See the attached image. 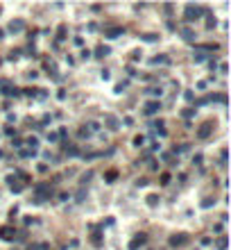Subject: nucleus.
Here are the masks:
<instances>
[{
  "mask_svg": "<svg viewBox=\"0 0 231 250\" xmlns=\"http://www.w3.org/2000/svg\"><path fill=\"white\" fill-rule=\"evenodd\" d=\"M197 16H199V9L192 7V5H188V7H186V21H195Z\"/></svg>",
  "mask_w": 231,
  "mask_h": 250,
  "instance_id": "obj_1",
  "label": "nucleus"
},
{
  "mask_svg": "<svg viewBox=\"0 0 231 250\" xmlns=\"http://www.w3.org/2000/svg\"><path fill=\"white\" fill-rule=\"evenodd\" d=\"M143 243H145V234H138V236L129 243V248H131V250H136V248H138V246H143Z\"/></svg>",
  "mask_w": 231,
  "mask_h": 250,
  "instance_id": "obj_2",
  "label": "nucleus"
},
{
  "mask_svg": "<svg viewBox=\"0 0 231 250\" xmlns=\"http://www.w3.org/2000/svg\"><path fill=\"white\" fill-rule=\"evenodd\" d=\"M170 243L172 246H181V243H186V234H175L170 239Z\"/></svg>",
  "mask_w": 231,
  "mask_h": 250,
  "instance_id": "obj_3",
  "label": "nucleus"
},
{
  "mask_svg": "<svg viewBox=\"0 0 231 250\" xmlns=\"http://www.w3.org/2000/svg\"><path fill=\"white\" fill-rule=\"evenodd\" d=\"M159 109H161L159 102H147V105H145V111H147V114H157Z\"/></svg>",
  "mask_w": 231,
  "mask_h": 250,
  "instance_id": "obj_4",
  "label": "nucleus"
},
{
  "mask_svg": "<svg viewBox=\"0 0 231 250\" xmlns=\"http://www.w3.org/2000/svg\"><path fill=\"white\" fill-rule=\"evenodd\" d=\"M208 134H211V125L206 123V125H202V130L197 132V137H199V139H206V137H208Z\"/></svg>",
  "mask_w": 231,
  "mask_h": 250,
  "instance_id": "obj_5",
  "label": "nucleus"
},
{
  "mask_svg": "<svg viewBox=\"0 0 231 250\" xmlns=\"http://www.w3.org/2000/svg\"><path fill=\"white\" fill-rule=\"evenodd\" d=\"M0 236L3 239H14V230L12 227H0Z\"/></svg>",
  "mask_w": 231,
  "mask_h": 250,
  "instance_id": "obj_6",
  "label": "nucleus"
},
{
  "mask_svg": "<svg viewBox=\"0 0 231 250\" xmlns=\"http://www.w3.org/2000/svg\"><path fill=\"white\" fill-rule=\"evenodd\" d=\"M23 27H25V23H23V21H14L12 25H9V30H12V32H21Z\"/></svg>",
  "mask_w": 231,
  "mask_h": 250,
  "instance_id": "obj_7",
  "label": "nucleus"
},
{
  "mask_svg": "<svg viewBox=\"0 0 231 250\" xmlns=\"http://www.w3.org/2000/svg\"><path fill=\"white\" fill-rule=\"evenodd\" d=\"M122 34V27H111V30H107V36H111V39H116V36Z\"/></svg>",
  "mask_w": 231,
  "mask_h": 250,
  "instance_id": "obj_8",
  "label": "nucleus"
},
{
  "mask_svg": "<svg viewBox=\"0 0 231 250\" xmlns=\"http://www.w3.org/2000/svg\"><path fill=\"white\" fill-rule=\"evenodd\" d=\"M95 52H98V57H107V55H109V48L100 46V48H98V50H95Z\"/></svg>",
  "mask_w": 231,
  "mask_h": 250,
  "instance_id": "obj_9",
  "label": "nucleus"
},
{
  "mask_svg": "<svg viewBox=\"0 0 231 250\" xmlns=\"http://www.w3.org/2000/svg\"><path fill=\"white\" fill-rule=\"evenodd\" d=\"M66 152H68L70 157H75V155H80V150H77L75 146H70V148H66Z\"/></svg>",
  "mask_w": 231,
  "mask_h": 250,
  "instance_id": "obj_10",
  "label": "nucleus"
},
{
  "mask_svg": "<svg viewBox=\"0 0 231 250\" xmlns=\"http://www.w3.org/2000/svg\"><path fill=\"white\" fill-rule=\"evenodd\" d=\"M184 39H188V41H192V39H195V36H192V32H190V30H184Z\"/></svg>",
  "mask_w": 231,
  "mask_h": 250,
  "instance_id": "obj_11",
  "label": "nucleus"
},
{
  "mask_svg": "<svg viewBox=\"0 0 231 250\" xmlns=\"http://www.w3.org/2000/svg\"><path fill=\"white\" fill-rule=\"evenodd\" d=\"M154 64H166L168 62V57H157V59H152Z\"/></svg>",
  "mask_w": 231,
  "mask_h": 250,
  "instance_id": "obj_12",
  "label": "nucleus"
},
{
  "mask_svg": "<svg viewBox=\"0 0 231 250\" xmlns=\"http://www.w3.org/2000/svg\"><path fill=\"white\" fill-rule=\"evenodd\" d=\"M218 246H220V248H222V250H224V248H227V239L222 236V239H220V241H218Z\"/></svg>",
  "mask_w": 231,
  "mask_h": 250,
  "instance_id": "obj_13",
  "label": "nucleus"
},
{
  "mask_svg": "<svg viewBox=\"0 0 231 250\" xmlns=\"http://www.w3.org/2000/svg\"><path fill=\"white\" fill-rule=\"evenodd\" d=\"M107 123H109V125H111V128L116 130V118H111V116H107Z\"/></svg>",
  "mask_w": 231,
  "mask_h": 250,
  "instance_id": "obj_14",
  "label": "nucleus"
},
{
  "mask_svg": "<svg viewBox=\"0 0 231 250\" xmlns=\"http://www.w3.org/2000/svg\"><path fill=\"white\" fill-rule=\"evenodd\" d=\"M0 39H3V30H0Z\"/></svg>",
  "mask_w": 231,
  "mask_h": 250,
  "instance_id": "obj_15",
  "label": "nucleus"
}]
</instances>
